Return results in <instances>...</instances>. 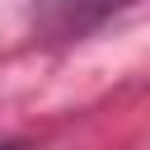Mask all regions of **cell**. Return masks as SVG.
<instances>
[{"mask_svg":"<svg viewBox=\"0 0 150 150\" xmlns=\"http://www.w3.org/2000/svg\"><path fill=\"white\" fill-rule=\"evenodd\" d=\"M0 150H9V145H0Z\"/></svg>","mask_w":150,"mask_h":150,"instance_id":"obj_2","label":"cell"},{"mask_svg":"<svg viewBox=\"0 0 150 150\" xmlns=\"http://www.w3.org/2000/svg\"><path fill=\"white\" fill-rule=\"evenodd\" d=\"M122 5H127V0H38V14H42L47 28L70 33V28H84V23L122 9Z\"/></svg>","mask_w":150,"mask_h":150,"instance_id":"obj_1","label":"cell"}]
</instances>
